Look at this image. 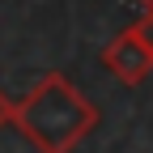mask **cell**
I'll return each mask as SVG.
<instances>
[{
	"label": "cell",
	"mask_w": 153,
	"mask_h": 153,
	"mask_svg": "<svg viewBox=\"0 0 153 153\" xmlns=\"http://www.w3.org/2000/svg\"><path fill=\"white\" fill-rule=\"evenodd\" d=\"M9 123L17 128V136L30 149H38V153H72L94 128H98V106H94L64 72H43L22 98L13 102Z\"/></svg>",
	"instance_id": "cell-1"
},
{
	"label": "cell",
	"mask_w": 153,
	"mask_h": 153,
	"mask_svg": "<svg viewBox=\"0 0 153 153\" xmlns=\"http://www.w3.org/2000/svg\"><path fill=\"white\" fill-rule=\"evenodd\" d=\"M102 64L119 76L123 85H140L145 76L153 72V55L136 43V34H132V30H119V34L102 47Z\"/></svg>",
	"instance_id": "cell-2"
},
{
	"label": "cell",
	"mask_w": 153,
	"mask_h": 153,
	"mask_svg": "<svg viewBox=\"0 0 153 153\" xmlns=\"http://www.w3.org/2000/svg\"><path fill=\"white\" fill-rule=\"evenodd\" d=\"M128 30L136 34V43H140V47L153 55V13H140V17H136V22H132Z\"/></svg>",
	"instance_id": "cell-3"
},
{
	"label": "cell",
	"mask_w": 153,
	"mask_h": 153,
	"mask_svg": "<svg viewBox=\"0 0 153 153\" xmlns=\"http://www.w3.org/2000/svg\"><path fill=\"white\" fill-rule=\"evenodd\" d=\"M9 111H13V98L0 89V128H9Z\"/></svg>",
	"instance_id": "cell-4"
},
{
	"label": "cell",
	"mask_w": 153,
	"mask_h": 153,
	"mask_svg": "<svg viewBox=\"0 0 153 153\" xmlns=\"http://www.w3.org/2000/svg\"><path fill=\"white\" fill-rule=\"evenodd\" d=\"M136 4H140V9H145V13H153V0H136Z\"/></svg>",
	"instance_id": "cell-5"
}]
</instances>
